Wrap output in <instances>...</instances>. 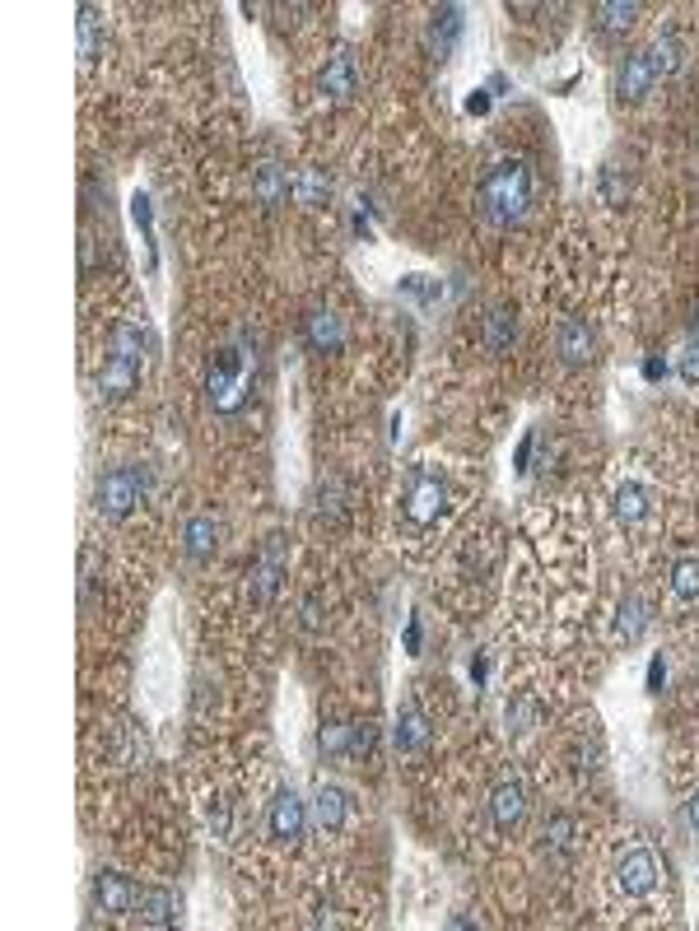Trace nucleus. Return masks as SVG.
<instances>
[{"mask_svg": "<svg viewBox=\"0 0 699 931\" xmlns=\"http://www.w3.org/2000/svg\"><path fill=\"white\" fill-rule=\"evenodd\" d=\"M141 359H145V326L116 322L108 335V359L99 373V401H126L141 387Z\"/></svg>", "mask_w": 699, "mask_h": 931, "instance_id": "f257e3e1", "label": "nucleus"}, {"mask_svg": "<svg viewBox=\"0 0 699 931\" xmlns=\"http://www.w3.org/2000/svg\"><path fill=\"white\" fill-rule=\"evenodd\" d=\"M532 206V173L522 158H503L480 182V214L490 224H518Z\"/></svg>", "mask_w": 699, "mask_h": 931, "instance_id": "f03ea898", "label": "nucleus"}, {"mask_svg": "<svg viewBox=\"0 0 699 931\" xmlns=\"http://www.w3.org/2000/svg\"><path fill=\"white\" fill-rule=\"evenodd\" d=\"M443 512H448V480H443V470H434L430 462L411 466L406 494H401V522L411 531H434Z\"/></svg>", "mask_w": 699, "mask_h": 931, "instance_id": "7ed1b4c3", "label": "nucleus"}, {"mask_svg": "<svg viewBox=\"0 0 699 931\" xmlns=\"http://www.w3.org/2000/svg\"><path fill=\"white\" fill-rule=\"evenodd\" d=\"M611 889L625 904H648L657 889H663V862H657L653 847H644V843L630 847L611 871Z\"/></svg>", "mask_w": 699, "mask_h": 931, "instance_id": "20e7f679", "label": "nucleus"}, {"mask_svg": "<svg viewBox=\"0 0 699 931\" xmlns=\"http://www.w3.org/2000/svg\"><path fill=\"white\" fill-rule=\"evenodd\" d=\"M206 396L220 414L243 410V401H247V354L215 350V359H210V368H206Z\"/></svg>", "mask_w": 699, "mask_h": 931, "instance_id": "39448f33", "label": "nucleus"}, {"mask_svg": "<svg viewBox=\"0 0 699 931\" xmlns=\"http://www.w3.org/2000/svg\"><path fill=\"white\" fill-rule=\"evenodd\" d=\"M285 568H289L285 536H266L262 550H257V559H252V568H247V601L257 610L276 601V591L285 583Z\"/></svg>", "mask_w": 699, "mask_h": 931, "instance_id": "423d86ee", "label": "nucleus"}, {"mask_svg": "<svg viewBox=\"0 0 699 931\" xmlns=\"http://www.w3.org/2000/svg\"><path fill=\"white\" fill-rule=\"evenodd\" d=\"M141 494H145V470L141 466H116L99 480V489H93V503H99L103 518H126V512L141 503Z\"/></svg>", "mask_w": 699, "mask_h": 931, "instance_id": "0eeeda50", "label": "nucleus"}, {"mask_svg": "<svg viewBox=\"0 0 699 931\" xmlns=\"http://www.w3.org/2000/svg\"><path fill=\"white\" fill-rule=\"evenodd\" d=\"M303 829H308V810L299 801V791L295 787L276 791V801L266 806V839L276 847H295L303 839Z\"/></svg>", "mask_w": 699, "mask_h": 931, "instance_id": "6e6552de", "label": "nucleus"}, {"mask_svg": "<svg viewBox=\"0 0 699 931\" xmlns=\"http://www.w3.org/2000/svg\"><path fill=\"white\" fill-rule=\"evenodd\" d=\"M318 750L326 760H364L374 750V727L368 722H326L318 731Z\"/></svg>", "mask_w": 699, "mask_h": 931, "instance_id": "1a4fd4ad", "label": "nucleus"}, {"mask_svg": "<svg viewBox=\"0 0 699 931\" xmlns=\"http://www.w3.org/2000/svg\"><path fill=\"white\" fill-rule=\"evenodd\" d=\"M522 820H528V787H522V778L509 774L490 791V824L499 829V834H518Z\"/></svg>", "mask_w": 699, "mask_h": 931, "instance_id": "9d476101", "label": "nucleus"}, {"mask_svg": "<svg viewBox=\"0 0 699 931\" xmlns=\"http://www.w3.org/2000/svg\"><path fill=\"white\" fill-rule=\"evenodd\" d=\"M135 899H141V885L122 876V871H99V876H93V904H99L108 918L131 913Z\"/></svg>", "mask_w": 699, "mask_h": 931, "instance_id": "9b49d317", "label": "nucleus"}, {"mask_svg": "<svg viewBox=\"0 0 699 931\" xmlns=\"http://www.w3.org/2000/svg\"><path fill=\"white\" fill-rule=\"evenodd\" d=\"M318 89L332 98V103H350V98L359 93V66H355V56H350V52H332V56H326V66L318 75Z\"/></svg>", "mask_w": 699, "mask_h": 931, "instance_id": "f8f14e48", "label": "nucleus"}, {"mask_svg": "<svg viewBox=\"0 0 699 931\" xmlns=\"http://www.w3.org/2000/svg\"><path fill=\"white\" fill-rule=\"evenodd\" d=\"M592 350H597V341H592V326H588V322H578V317H565V322L555 326V359H559V364L582 368V364L592 359Z\"/></svg>", "mask_w": 699, "mask_h": 931, "instance_id": "ddd939ff", "label": "nucleus"}, {"mask_svg": "<svg viewBox=\"0 0 699 931\" xmlns=\"http://www.w3.org/2000/svg\"><path fill=\"white\" fill-rule=\"evenodd\" d=\"M657 85V70L648 62V52H634L625 56V66L615 70V93H620V103H639L648 89Z\"/></svg>", "mask_w": 699, "mask_h": 931, "instance_id": "4468645a", "label": "nucleus"}, {"mask_svg": "<svg viewBox=\"0 0 699 931\" xmlns=\"http://www.w3.org/2000/svg\"><path fill=\"white\" fill-rule=\"evenodd\" d=\"M252 196H257L262 210H280V206H289V196H295V177L280 164H262L252 173Z\"/></svg>", "mask_w": 699, "mask_h": 931, "instance_id": "2eb2a0df", "label": "nucleus"}, {"mask_svg": "<svg viewBox=\"0 0 699 931\" xmlns=\"http://www.w3.org/2000/svg\"><path fill=\"white\" fill-rule=\"evenodd\" d=\"M350 810H355V801H350L345 787H318V797H313V824L322 829V834H341V829L350 824Z\"/></svg>", "mask_w": 699, "mask_h": 931, "instance_id": "dca6fc26", "label": "nucleus"}, {"mask_svg": "<svg viewBox=\"0 0 699 931\" xmlns=\"http://www.w3.org/2000/svg\"><path fill=\"white\" fill-rule=\"evenodd\" d=\"M578 853V820L574 816H551L546 829H541V857L546 862H569Z\"/></svg>", "mask_w": 699, "mask_h": 931, "instance_id": "f3484780", "label": "nucleus"}, {"mask_svg": "<svg viewBox=\"0 0 699 931\" xmlns=\"http://www.w3.org/2000/svg\"><path fill=\"white\" fill-rule=\"evenodd\" d=\"M303 335H308V345H313V354H341L345 345V326H341V317L336 312H308L303 317Z\"/></svg>", "mask_w": 699, "mask_h": 931, "instance_id": "a211bd4d", "label": "nucleus"}, {"mask_svg": "<svg viewBox=\"0 0 699 931\" xmlns=\"http://www.w3.org/2000/svg\"><path fill=\"white\" fill-rule=\"evenodd\" d=\"M503 718H509V731L532 736V731L541 727V718H546V703H541V695H532V689H513L509 703H503Z\"/></svg>", "mask_w": 699, "mask_h": 931, "instance_id": "6ab92c4d", "label": "nucleus"}, {"mask_svg": "<svg viewBox=\"0 0 699 931\" xmlns=\"http://www.w3.org/2000/svg\"><path fill=\"white\" fill-rule=\"evenodd\" d=\"M182 550H187L191 564L215 559V550H220V522L215 518H191L182 527Z\"/></svg>", "mask_w": 699, "mask_h": 931, "instance_id": "aec40b11", "label": "nucleus"}, {"mask_svg": "<svg viewBox=\"0 0 699 931\" xmlns=\"http://www.w3.org/2000/svg\"><path fill=\"white\" fill-rule=\"evenodd\" d=\"M430 741V718H424V708L420 699H406L401 712H397V750H406V755H415V750Z\"/></svg>", "mask_w": 699, "mask_h": 931, "instance_id": "412c9836", "label": "nucleus"}, {"mask_svg": "<svg viewBox=\"0 0 699 931\" xmlns=\"http://www.w3.org/2000/svg\"><path fill=\"white\" fill-rule=\"evenodd\" d=\"M615 518L625 522V527H634V522H644L648 512H653V494H648V485L644 480H625V485H615Z\"/></svg>", "mask_w": 699, "mask_h": 931, "instance_id": "4be33fe9", "label": "nucleus"}, {"mask_svg": "<svg viewBox=\"0 0 699 931\" xmlns=\"http://www.w3.org/2000/svg\"><path fill=\"white\" fill-rule=\"evenodd\" d=\"M135 908H141V918L145 927H173L178 922V899L168 895V889H159V885H149V889H141V899H135Z\"/></svg>", "mask_w": 699, "mask_h": 931, "instance_id": "5701e85b", "label": "nucleus"}, {"mask_svg": "<svg viewBox=\"0 0 699 931\" xmlns=\"http://www.w3.org/2000/svg\"><path fill=\"white\" fill-rule=\"evenodd\" d=\"M513 341H518V317L509 308H495L490 317H485V326H480V345L490 354H509Z\"/></svg>", "mask_w": 699, "mask_h": 931, "instance_id": "b1692460", "label": "nucleus"}, {"mask_svg": "<svg viewBox=\"0 0 699 931\" xmlns=\"http://www.w3.org/2000/svg\"><path fill=\"white\" fill-rule=\"evenodd\" d=\"M103 56V10L80 5V62L93 66Z\"/></svg>", "mask_w": 699, "mask_h": 931, "instance_id": "393cba45", "label": "nucleus"}, {"mask_svg": "<svg viewBox=\"0 0 699 931\" xmlns=\"http://www.w3.org/2000/svg\"><path fill=\"white\" fill-rule=\"evenodd\" d=\"M457 37H462V10L457 5H443L434 10V24H430V43L439 56H448L457 47Z\"/></svg>", "mask_w": 699, "mask_h": 931, "instance_id": "a878e982", "label": "nucleus"}, {"mask_svg": "<svg viewBox=\"0 0 699 931\" xmlns=\"http://www.w3.org/2000/svg\"><path fill=\"white\" fill-rule=\"evenodd\" d=\"M648 62H653L657 79H663V75H672V70H681V62H686V47H681V37H676V33H663V37H657V43L648 47Z\"/></svg>", "mask_w": 699, "mask_h": 931, "instance_id": "bb28decb", "label": "nucleus"}, {"mask_svg": "<svg viewBox=\"0 0 699 931\" xmlns=\"http://www.w3.org/2000/svg\"><path fill=\"white\" fill-rule=\"evenodd\" d=\"M667 591H672V601H699V559H676Z\"/></svg>", "mask_w": 699, "mask_h": 931, "instance_id": "cd10ccee", "label": "nucleus"}, {"mask_svg": "<svg viewBox=\"0 0 699 931\" xmlns=\"http://www.w3.org/2000/svg\"><path fill=\"white\" fill-rule=\"evenodd\" d=\"M644 629H648V606L639 601V597H630L625 606H620V643H639L644 639Z\"/></svg>", "mask_w": 699, "mask_h": 931, "instance_id": "c85d7f7f", "label": "nucleus"}, {"mask_svg": "<svg viewBox=\"0 0 699 931\" xmlns=\"http://www.w3.org/2000/svg\"><path fill=\"white\" fill-rule=\"evenodd\" d=\"M592 14H597V29H601V33H625V29L634 24L639 5H620V0H611V5H597Z\"/></svg>", "mask_w": 699, "mask_h": 931, "instance_id": "c756f323", "label": "nucleus"}, {"mask_svg": "<svg viewBox=\"0 0 699 931\" xmlns=\"http://www.w3.org/2000/svg\"><path fill=\"white\" fill-rule=\"evenodd\" d=\"M326 196H332V177H326L322 168H308V173L299 177V201H303V206H322Z\"/></svg>", "mask_w": 699, "mask_h": 931, "instance_id": "7c9ffc66", "label": "nucleus"}, {"mask_svg": "<svg viewBox=\"0 0 699 931\" xmlns=\"http://www.w3.org/2000/svg\"><path fill=\"white\" fill-rule=\"evenodd\" d=\"M681 378H686L690 387L699 383V350H690V354H686V359H681Z\"/></svg>", "mask_w": 699, "mask_h": 931, "instance_id": "2f4dec72", "label": "nucleus"}, {"mask_svg": "<svg viewBox=\"0 0 699 931\" xmlns=\"http://www.w3.org/2000/svg\"><path fill=\"white\" fill-rule=\"evenodd\" d=\"M466 112H476V117H485V112H490V93H485V89H476L471 98H466Z\"/></svg>", "mask_w": 699, "mask_h": 931, "instance_id": "473e14b6", "label": "nucleus"}, {"mask_svg": "<svg viewBox=\"0 0 699 931\" xmlns=\"http://www.w3.org/2000/svg\"><path fill=\"white\" fill-rule=\"evenodd\" d=\"M644 378H648V383H657V378H667V364H663V359H657V354H648V359H644Z\"/></svg>", "mask_w": 699, "mask_h": 931, "instance_id": "72a5a7b5", "label": "nucleus"}, {"mask_svg": "<svg viewBox=\"0 0 699 931\" xmlns=\"http://www.w3.org/2000/svg\"><path fill=\"white\" fill-rule=\"evenodd\" d=\"M663 680H667V666H663V657H653V666H648V689H663Z\"/></svg>", "mask_w": 699, "mask_h": 931, "instance_id": "f704fd0d", "label": "nucleus"}, {"mask_svg": "<svg viewBox=\"0 0 699 931\" xmlns=\"http://www.w3.org/2000/svg\"><path fill=\"white\" fill-rule=\"evenodd\" d=\"M686 820H690V829L699 834V787H695L690 797H686Z\"/></svg>", "mask_w": 699, "mask_h": 931, "instance_id": "c9c22d12", "label": "nucleus"}, {"mask_svg": "<svg viewBox=\"0 0 699 931\" xmlns=\"http://www.w3.org/2000/svg\"><path fill=\"white\" fill-rule=\"evenodd\" d=\"M406 647H411V652H420V620H411V624H406Z\"/></svg>", "mask_w": 699, "mask_h": 931, "instance_id": "e433bc0d", "label": "nucleus"}, {"mask_svg": "<svg viewBox=\"0 0 699 931\" xmlns=\"http://www.w3.org/2000/svg\"><path fill=\"white\" fill-rule=\"evenodd\" d=\"M695 689H699V670H695Z\"/></svg>", "mask_w": 699, "mask_h": 931, "instance_id": "4c0bfd02", "label": "nucleus"}]
</instances>
